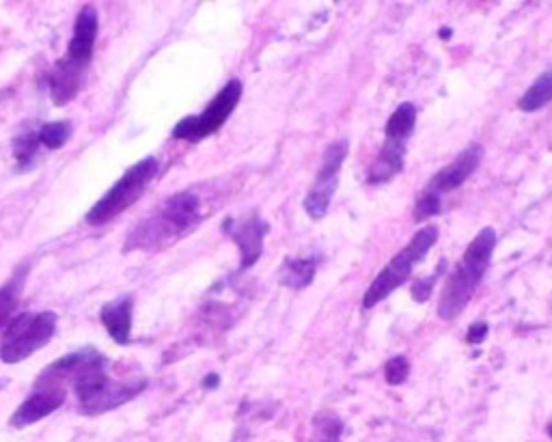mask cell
<instances>
[{
    "label": "cell",
    "instance_id": "8fae6325",
    "mask_svg": "<svg viewBox=\"0 0 552 442\" xmlns=\"http://www.w3.org/2000/svg\"><path fill=\"white\" fill-rule=\"evenodd\" d=\"M225 231L231 236V240L238 244L240 248V257H242V270L253 268L257 264V259L264 253V238L268 233V223L259 218V214H253L244 218L242 223H236V220H227Z\"/></svg>",
    "mask_w": 552,
    "mask_h": 442
},
{
    "label": "cell",
    "instance_id": "4fadbf2b",
    "mask_svg": "<svg viewBox=\"0 0 552 442\" xmlns=\"http://www.w3.org/2000/svg\"><path fill=\"white\" fill-rule=\"evenodd\" d=\"M85 78L87 65H78L74 61H69L67 57L57 61V65L52 67V72L48 76L52 102L57 106H65L72 102L80 93L82 85H85Z\"/></svg>",
    "mask_w": 552,
    "mask_h": 442
},
{
    "label": "cell",
    "instance_id": "5bb4252c",
    "mask_svg": "<svg viewBox=\"0 0 552 442\" xmlns=\"http://www.w3.org/2000/svg\"><path fill=\"white\" fill-rule=\"evenodd\" d=\"M132 311V296H119L110 300L100 311V322L117 345H128L132 341Z\"/></svg>",
    "mask_w": 552,
    "mask_h": 442
},
{
    "label": "cell",
    "instance_id": "ffe728a7",
    "mask_svg": "<svg viewBox=\"0 0 552 442\" xmlns=\"http://www.w3.org/2000/svg\"><path fill=\"white\" fill-rule=\"evenodd\" d=\"M343 423L333 412H320L313 417L311 442H341Z\"/></svg>",
    "mask_w": 552,
    "mask_h": 442
},
{
    "label": "cell",
    "instance_id": "277c9868",
    "mask_svg": "<svg viewBox=\"0 0 552 442\" xmlns=\"http://www.w3.org/2000/svg\"><path fill=\"white\" fill-rule=\"evenodd\" d=\"M57 320V313L52 311H26L13 317L5 328L3 341H0V361L18 365L41 348H46L57 335Z\"/></svg>",
    "mask_w": 552,
    "mask_h": 442
},
{
    "label": "cell",
    "instance_id": "8992f818",
    "mask_svg": "<svg viewBox=\"0 0 552 442\" xmlns=\"http://www.w3.org/2000/svg\"><path fill=\"white\" fill-rule=\"evenodd\" d=\"M242 91L244 87L238 78L229 80L227 85L218 91L216 98L205 106L203 113L190 115L177 123L173 128V138L186 143H201L203 138L216 134L233 115V110L238 108L242 100Z\"/></svg>",
    "mask_w": 552,
    "mask_h": 442
},
{
    "label": "cell",
    "instance_id": "30bf717a",
    "mask_svg": "<svg viewBox=\"0 0 552 442\" xmlns=\"http://www.w3.org/2000/svg\"><path fill=\"white\" fill-rule=\"evenodd\" d=\"M483 160V147L479 143H473L471 147H466L460 156H455L451 164H447L445 169H440L427 184L425 192L430 195L443 197L447 192L460 188L468 177H471Z\"/></svg>",
    "mask_w": 552,
    "mask_h": 442
},
{
    "label": "cell",
    "instance_id": "603a6c76",
    "mask_svg": "<svg viewBox=\"0 0 552 442\" xmlns=\"http://www.w3.org/2000/svg\"><path fill=\"white\" fill-rule=\"evenodd\" d=\"M410 376V361L406 356H393L389 363L384 367V380L391 386L404 384Z\"/></svg>",
    "mask_w": 552,
    "mask_h": 442
},
{
    "label": "cell",
    "instance_id": "7402d4cb",
    "mask_svg": "<svg viewBox=\"0 0 552 442\" xmlns=\"http://www.w3.org/2000/svg\"><path fill=\"white\" fill-rule=\"evenodd\" d=\"M72 136V123L69 121H52L44 123L39 130V143L48 149H61Z\"/></svg>",
    "mask_w": 552,
    "mask_h": 442
},
{
    "label": "cell",
    "instance_id": "f1b7e54d",
    "mask_svg": "<svg viewBox=\"0 0 552 442\" xmlns=\"http://www.w3.org/2000/svg\"><path fill=\"white\" fill-rule=\"evenodd\" d=\"M548 434H550V440H552V423L548 425Z\"/></svg>",
    "mask_w": 552,
    "mask_h": 442
},
{
    "label": "cell",
    "instance_id": "cb8c5ba5",
    "mask_svg": "<svg viewBox=\"0 0 552 442\" xmlns=\"http://www.w3.org/2000/svg\"><path fill=\"white\" fill-rule=\"evenodd\" d=\"M440 207H443V203H440V197L436 195H430V192H421V197L417 199V205H414V223H423V220L432 218L436 214H440Z\"/></svg>",
    "mask_w": 552,
    "mask_h": 442
},
{
    "label": "cell",
    "instance_id": "ba28073f",
    "mask_svg": "<svg viewBox=\"0 0 552 442\" xmlns=\"http://www.w3.org/2000/svg\"><path fill=\"white\" fill-rule=\"evenodd\" d=\"M67 399V389L59 384L44 382V380H35V386L31 395L24 399L22 406L11 414L9 425L18 427V430H24L33 423H39L41 419L50 417L52 412H57Z\"/></svg>",
    "mask_w": 552,
    "mask_h": 442
},
{
    "label": "cell",
    "instance_id": "6da1fadb",
    "mask_svg": "<svg viewBox=\"0 0 552 442\" xmlns=\"http://www.w3.org/2000/svg\"><path fill=\"white\" fill-rule=\"evenodd\" d=\"M201 223V199L195 192H177L167 203L136 225L126 240V251H156L184 238Z\"/></svg>",
    "mask_w": 552,
    "mask_h": 442
},
{
    "label": "cell",
    "instance_id": "d6986e66",
    "mask_svg": "<svg viewBox=\"0 0 552 442\" xmlns=\"http://www.w3.org/2000/svg\"><path fill=\"white\" fill-rule=\"evenodd\" d=\"M414 123H417V106L404 102L395 108V113L386 121L384 134L391 141H406L414 130Z\"/></svg>",
    "mask_w": 552,
    "mask_h": 442
},
{
    "label": "cell",
    "instance_id": "7a4b0ae2",
    "mask_svg": "<svg viewBox=\"0 0 552 442\" xmlns=\"http://www.w3.org/2000/svg\"><path fill=\"white\" fill-rule=\"evenodd\" d=\"M494 246L496 231L492 227H483L475 236V240L468 244L460 264L447 276L443 292H440L436 309L440 320L451 322L468 307V302L473 300L481 279L488 272Z\"/></svg>",
    "mask_w": 552,
    "mask_h": 442
},
{
    "label": "cell",
    "instance_id": "52a82bcc",
    "mask_svg": "<svg viewBox=\"0 0 552 442\" xmlns=\"http://www.w3.org/2000/svg\"><path fill=\"white\" fill-rule=\"evenodd\" d=\"M348 151H350V143L345 141V138L330 143L326 147L320 171H317V175H315V184L307 192L305 203H302L305 205V212L309 214V218L320 220L326 216L330 201H333L335 190L339 186V175H341L345 158H348Z\"/></svg>",
    "mask_w": 552,
    "mask_h": 442
},
{
    "label": "cell",
    "instance_id": "44dd1931",
    "mask_svg": "<svg viewBox=\"0 0 552 442\" xmlns=\"http://www.w3.org/2000/svg\"><path fill=\"white\" fill-rule=\"evenodd\" d=\"M39 145V132L24 130L20 136H16V141H13V158L20 164V169L33 167Z\"/></svg>",
    "mask_w": 552,
    "mask_h": 442
},
{
    "label": "cell",
    "instance_id": "e0dca14e",
    "mask_svg": "<svg viewBox=\"0 0 552 442\" xmlns=\"http://www.w3.org/2000/svg\"><path fill=\"white\" fill-rule=\"evenodd\" d=\"M26 274H29V264L16 270V274H13L3 287H0V328H7L9 322L13 320V313H16L20 296L24 292Z\"/></svg>",
    "mask_w": 552,
    "mask_h": 442
},
{
    "label": "cell",
    "instance_id": "5b68a950",
    "mask_svg": "<svg viewBox=\"0 0 552 442\" xmlns=\"http://www.w3.org/2000/svg\"><path fill=\"white\" fill-rule=\"evenodd\" d=\"M158 169H160V162L154 156L132 164V167L121 175L119 182L87 212V223L91 227H100L126 212L130 205H134L145 195L147 186L156 179Z\"/></svg>",
    "mask_w": 552,
    "mask_h": 442
},
{
    "label": "cell",
    "instance_id": "9a60e30c",
    "mask_svg": "<svg viewBox=\"0 0 552 442\" xmlns=\"http://www.w3.org/2000/svg\"><path fill=\"white\" fill-rule=\"evenodd\" d=\"M404 158H406V141H391V138H384L380 154L367 173V182L374 186L391 182L395 175L402 173Z\"/></svg>",
    "mask_w": 552,
    "mask_h": 442
},
{
    "label": "cell",
    "instance_id": "3957f363",
    "mask_svg": "<svg viewBox=\"0 0 552 442\" xmlns=\"http://www.w3.org/2000/svg\"><path fill=\"white\" fill-rule=\"evenodd\" d=\"M436 240H438V227L434 225H427L414 233L412 240L380 270L376 279L371 281L363 296V309H374L382 300L389 298L395 289L402 287L410 279L412 268L432 251Z\"/></svg>",
    "mask_w": 552,
    "mask_h": 442
},
{
    "label": "cell",
    "instance_id": "484cf974",
    "mask_svg": "<svg viewBox=\"0 0 552 442\" xmlns=\"http://www.w3.org/2000/svg\"><path fill=\"white\" fill-rule=\"evenodd\" d=\"M488 324L486 322H475L471 328H468V335H466V341L473 343V345H479L481 341H486L488 337Z\"/></svg>",
    "mask_w": 552,
    "mask_h": 442
},
{
    "label": "cell",
    "instance_id": "7c38bea8",
    "mask_svg": "<svg viewBox=\"0 0 552 442\" xmlns=\"http://www.w3.org/2000/svg\"><path fill=\"white\" fill-rule=\"evenodd\" d=\"M100 33V16L98 9L93 5H85L80 9L74 22V35L69 39L67 54L65 57L69 61H74L78 65H87L91 63L93 50H95V39H98Z\"/></svg>",
    "mask_w": 552,
    "mask_h": 442
},
{
    "label": "cell",
    "instance_id": "2e32d148",
    "mask_svg": "<svg viewBox=\"0 0 552 442\" xmlns=\"http://www.w3.org/2000/svg\"><path fill=\"white\" fill-rule=\"evenodd\" d=\"M317 272V259L315 257H289L283 261L279 270V281L281 285L289 289H302L311 285Z\"/></svg>",
    "mask_w": 552,
    "mask_h": 442
},
{
    "label": "cell",
    "instance_id": "d4e9b609",
    "mask_svg": "<svg viewBox=\"0 0 552 442\" xmlns=\"http://www.w3.org/2000/svg\"><path fill=\"white\" fill-rule=\"evenodd\" d=\"M440 272H443V266H440L434 274L425 276V279H419V281H414V283H412L410 294H412L414 302H425L427 298L432 296L434 287H436V279H438V274H440Z\"/></svg>",
    "mask_w": 552,
    "mask_h": 442
},
{
    "label": "cell",
    "instance_id": "83f0119b",
    "mask_svg": "<svg viewBox=\"0 0 552 442\" xmlns=\"http://www.w3.org/2000/svg\"><path fill=\"white\" fill-rule=\"evenodd\" d=\"M440 37H451V29H443V31H440Z\"/></svg>",
    "mask_w": 552,
    "mask_h": 442
},
{
    "label": "cell",
    "instance_id": "9c48e42d",
    "mask_svg": "<svg viewBox=\"0 0 552 442\" xmlns=\"http://www.w3.org/2000/svg\"><path fill=\"white\" fill-rule=\"evenodd\" d=\"M145 389H147L145 378L141 380L136 378L128 382H117L113 378H108L89 399L78 404V412L85 414V417H100V414H106L110 410L132 402V399L141 395Z\"/></svg>",
    "mask_w": 552,
    "mask_h": 442
},
{
    "label": "cell",
    "instance_id": "ac0fdd59",
    "mask_svg": "<svg viewBox=\"0 0 552 442\" xmlns=\"http://www.w3.org/2000/svg\"><path fill=\"white\" fill-rule=\"evenodd\" d=\"M552 102V69L540 74L533 85L522 93V98L518 100V108L522 113H535V110L544 108L546 104Z\"/></svg>",
    "mask_w": 552,
    "mask_h": 442
},
{
    "label": "cell",
    "instance_id": "4316f807",
    "mask_svg": "<svg viewBox=\"0 0 552 442\" xmlns=\"http://www.w3.org/2000/svg\"><path fill=\"white\" fill-rule=\"evenodd\" d=\"M218 382H220V378H218L216 374H210V376H207V378L203 380V384H205V389H216V386H218Z\"/></svg>",
    "mask_w": 552,
    "mask_h": 442
}]
</instances>
